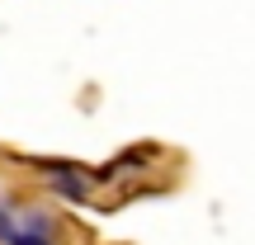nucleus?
<instances>
[{
  "mask_svg": "<svg viewBox=\"0 0 255 245\" xmlns=\"http://www.w3.org/2000/svg\"><path fill=\"white\" fill-rule=\"evenodd\" d=\"M47 174H52V189L57 193H66V198H85L90 193V174H81V170H66V165H43Z\"/></svg>",
  "mask_w": 255,
  "mask_h": 245,
  "instance_id": "nucleus-1",
  "label": "nucleus"
}]
</instances>
